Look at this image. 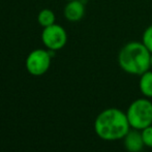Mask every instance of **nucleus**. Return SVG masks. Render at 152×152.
Wrapping results in <instances>:
<instances>
[{"mask_svg": "<svg viewBox=\"0 0 152 152\" xmlns=\"http://www.w3.org/2000/svg\"><path fill=\"white\" fill-rule=\"evenodd\" d=\"M144 145L148 148H152V125H149L141 130Z\"/></svg>", "mask_w": 152, "mask_h": 152, "instance_id": "obj_11", "label": "nucleus"}, {"mask_svg": "<svg viewBox=\"0 0 152 152\" xmlns=\"http://www.w3.org/2000/svg\"><path fill=\"white\" fill-rule=\"evenodd\" d=\"M150 55L143 42H129L118 54L119 66L126 74L141 76L151 68Z\"/></svg>", "mask_w": 152, "mask_h": 152, "instance_id": "obj_2", "label": "nucleus"}, {"mask_svg": "<svg viewBox=\"0 0 152 152\" xmlns=\"http://www.w3.org/2000/svg\"><path fill=\"white\" fill-rule=\"evenodd\" d=\"M142 42L148 49L149 52L152 53V25L148 26L145 29L144 33H143Z\"/></svg>", "mask_w": 152, "mask_h": 152, "instance_id": "obj_10", "label": "nucleus"}, {"mask_svg": "<svg viewBox=\"0 0 152 152\" xmlns=\"http://www.w3.org/2000/svg\"><path fill=\"white\" fill-rule=\"evenodd\" d=\"M42 40L48 50L58 51L67 42V33L63 27L55 23L44 28L42 33Z\"/></svg>", "mask_w": 152, "mask_h": 152, "instance_id": "obj_5", "label": "nucleus"}, {"mask_svg": "<svg viewBox=\"0 0 152 152\" xmlns=\"http://www.w3.org/2000/svg\"><path fill=\"white\" fill-rule=\"evenodd\" d=\"M66 1H72V0H66Z\"/></svg>", "mask_w": 152, "mask_h": 152, "instance_id": "obj_13", "label": "nucleus"}, {"mask_svg": "<svg viewBox=\"0 0 152 152\" xmlns=\"http://www.w3.org/2000/svg\"><path fill=\"white\" fill-rule=\"evenodd\" d=\"M150 67L152 68V53H151V55H150Z\"/></svg>", "mask_w": 152, "mask_h": 152, "instance_id": "obj_12", "label": "nucleus"}, {"mask_svg": "<svg viewBox=\"0 0 152 152\" xmlns=\"http://www.w3.org/2000/svg\"><path fill=\"white\" fill-rule=\"evenodd\" d=\"M125 113L132 128L142 130L152 125V102L150 98L144 97L134 100Z\"/></svg>", "mask_w": 152, "mask_h": 152, "instance_id": "obj_3", "label": "nucleus"}, {"mask_svg": "<svg viewBox=\"0 0 152 152\" xmlns=\"http://www.w3.org/2000/svg\"><path fill=\"white\" fill-rule=\"evenodd\" d=\"M123 145L127 152H142L145 145L141 130L130 128V130L123 138Z\"/></svg>", "mask_w": 152, "mask_h": 152, "instance_id": "obj_6", "label": "nucleus"}, {"mask_svg": "<svg viewBox=\"0 0 152 152\" xmlns=\"http://www.w3.org/2000/svg\"><path fill=\"white\" fill-rule=\"evenodd\" d=\"M51 60L52 56L49 50L46 51L42 49H36L32 51L26 59L27 72L35 77L42 76L50 68Z\"/></svg>", "mask_w": 152, "mask_h": 152, "instance_id": "obj_4", "label": "nucleus"}, {"mask_svg": "<svg viewBox=\"0 0 152 152\" xmlns=\"http://www.w3.org/2000/svg\"><path fill=\"white\" fill-rule=\"evenodd\" d=\"M64 17L69 22H78L85 15V5L81 0L68 1L63 10Z\"/></svg>", "mask_w": 152, "mask_h": 152, "instance_id": "obj_7", "label": "nucleus"}, {"mask_svg": "<svg viewBox=\"0 0 152 152\" xmlns=\"http://www.w3.org/2000/svg\"><path fill=\"white\" fill-rule=\"evenodd\" d=\"M142 152H143V151H142Z\"/></svg>", "mask_w": 152, "mask_h": 152, "instance_id": "obj_14", "label": "nucleus"}, {"mask_svg": "<svg viewBox=\"0 0 152 152\" xmlns=\"http://www.w3.org/2000/svg\"><path fill=\"white\" fill-rule=\"evenodd\" d=\"M93 126L98 138L108 142L123 140L132 128L126 113L116 108L102 111L96 116Z\"/></svg>", "mask_w": 152, "mask_h": 152, "instance_id": "obj_1", "label": "nucleus"}, {"mask_svg": "<svg viewBox=\"0 0 152 152\" xmlns=\"http://www.w3.org/2000/svg\"><path fill=\"white\" fill-rule=\"evenodd\" d=\"M55 20H56V17H55L54 12L49 10V8H44V10H42L37 16V22L39 23L40 26L44 27V28L55 24Z\"/></svg>", "mask_w": 152, "mask_h": 152, "instance_id": "obj_9", "label": "nucleus"}, {"mask_svg": "<svg viewBox=\"0 0 152 152\" xmlns=\"http://www.w3.org/2000/svg\"><path fill=\"white\" fill-rule=\"evenodd\" d=\"M139 88L145 97L152 98V72L150 69L140 76Z\"/></svg>", "mask_w": 152, "mask_h": 152, "instance_id": "obj_8", "label": "nucleus"}]
</instances>
